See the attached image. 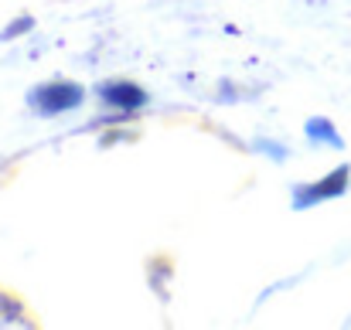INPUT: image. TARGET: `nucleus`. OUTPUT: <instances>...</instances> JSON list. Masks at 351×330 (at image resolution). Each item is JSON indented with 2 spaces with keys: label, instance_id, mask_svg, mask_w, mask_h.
<instances>
[{
  "label": "nucleus",
  "instance_id": "1",
  "mask_svg": "<svg viewBox=\"0 0 351 330\" xmlns=\"http://www.w3.org/2000/svg\"><path fill=\"white\" fill-rule=\"evenodd\" d=\"M27 103L34 106V112H41V116H55V112L75 110V106L82 103V89H79L75 82H45V86H38V89L31 92Z\"/></svg>",
  "mask_w": 351,
  "mask_h": 330
},
{
  "label": "nucleus",
  "instance_id": "2",
  "mask_svg": "<svg viewBox=\"0 0 351 330\" xmlns=\"http://www.w3.org/2000/svg\"><path fill=\"white\" fill-rule=\"evenodd\" d=\"M348 188V167H338L331 177H324L321 184H314V188H297V208H307V205H314V201H324V198H335V194H341Z\"/></svg>",
  "mask_w": 351,
  "mask_h": 330
},
{
  "label": "nucleus",
  "instance_id": "3",
  "mask_svg": "<svg viewBox=\"0 0 351 330\" xmlns=\"http://www.w3.org/2000/svg\"><path fill=\"white\" fill-rule=\"evenodd\" d=\"M103 99L119 106V110H136V106L147 103L143 89L133 86V82H106V86H103Z\"/></svg>",
  "mask_w": 351,
  "mask_h": 330
},
{
  "label": "nucleus",
  "instance_id": "4",
  "mask_svg": "<svg viewBox=\"0 0 351 330\" xmlns=\"http://www.w3.org/2000/svg\"><path fill=\"white\" fill-rule=\"evenodd\" d=\"M311 136H314V140H335V143H338L335 129H328V126H324V119H314V123H311Z\"/></svg>",
  "mask_w": 351,
  "mask_h": 330
},
{
  "label": "nucleus",
  "instance_id": "5",
  "mask_svg": "<svg viewBox=\"0 0 351 330\" xmlns=\"http://www.w3.org/2000/svg\"><path fill=\"white\" fill-rule=\"evenodd\" d=\"M27 27H31V17H21L14 27H7V31H3V38H14V34H21V31H27Z\"/></svg>",
  "mask_w": 351,
  "mask_h": 330
}]
</instances>
